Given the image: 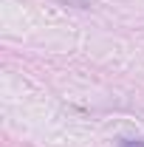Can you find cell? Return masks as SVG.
<instances>
[{
	"label": "cell",
	"instance_id": "obj_1",
	"mask_svg": "<svg viewBox=\"0 0 144 147\" xmlns=\"http://www.w3.org/2000/svg\"><path fill=\"white\" fill-rule=\"evenodd\" d=\"M119 147H144V142H141V139H122Z\"/></svg>",
	"mask_w": 144,
	"mask_h": 147
}]
</instances>
